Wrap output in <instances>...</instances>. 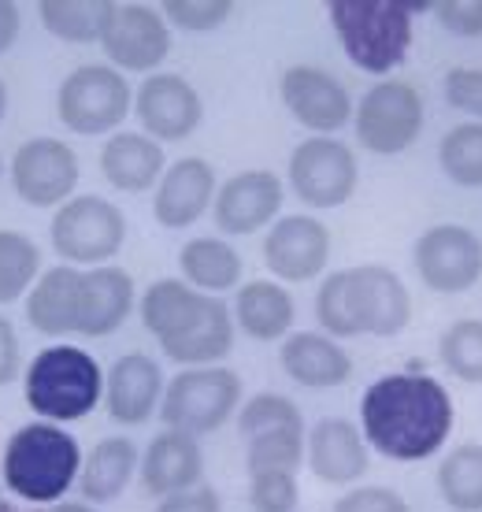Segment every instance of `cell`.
I'll list each match as a JSON object with an SVG mask.
<instances>
[{
	"mask_svg": "<svg viewBox=\"0 0 482 512\" xmlns=\"http://www.w3.org/2000/svg\"><path fill=\"white\" fill-rule=\"evenodd\" d=\"M82 446L60 423H26L0 453V483L30 505H56L78 483Z\"/></svg>",
	"mask_w": 482,
	"mask_h": 512,
	"instance_id": "3",
	"label": "cell"
},
{
	"mask_svg": "<svg viewBox=\"0 0 482 512\" xmlns=\"http://www.w3.org/2000/svg\"><path fill=\"white\" fill-rule=\"evenodd\" d=\"M438 357L449 375L460 383L482 386V320H457L449 323L438 338Z\"/></svg>",
	"mask_w": 482,
	"mask_h": 512,
	"instance_id": "36",
	"label": "cell"
},
{
	"mask_svg": "<svg viewBox=\"0 0 482 512\" xmlns=\"http://www.w3.org/2000/svg\"><path fill=\"white\" fill-rule=\"evenodd\" d=\"M101 49L115 71L149 75L171 52V26L149 4H112L101 30Z\"/></svg>",
	"mask_w": 482,
	"mask_h": 512,
	"instance_id": "13",
	"label": "cell"
},
{
	"mask_svg": "<svg viewBox=\"0 0 482 512\" xmlns=\"http://www.w3.org/2000/svg\"><path fill=\"white\" fill-rule=\"evenodd\" d=\"M234 312H230L227 301H219L212 297L208 308H204V316L193 323L190 331H182L178 338H167L160 342L167 360H175V364H186V368H208V364H219V360L230 357V349H234Z\"/></svg>",
	"mask_w": 482,
	"mask_h": 512,
	"instance_id": "28",
	"label": "cell"
},
{
	"mask_svg": "<svg viewBox=\"0 0 482 512\" xmlns=\"http://www.w3.org/2000/svg\"><path fill=\"white\" fill-rule=\"evenodd\" d=\"M49 512H97L89 501H56V505H49Z\"/></svg>",
	"mask_w": 482,
	"mask_h": 512,
	"instance_id": "46",
	"label": "cell"
},
{
	"mask_svg": "<svg viewBox=\"0 0 482 512\" xmlns=\"http://www.w3.org/2000/svg\"><path fill=\"white\" fill-rule=\"evenodd\" d=\"M234 327L253 342H282L293 334V294L275 279H253L241 282L238 297H234Z\"/></svg>",
	"mask_w": 482,
	"mask_h": 512,
	"instance_id": "26",
	"label": "cell"
},
{
	"mask_svg": "<svg viewBox=\"0 0 482 512\" xmlns=\"http://www.w3.org/2000/svg\"><path fill=\"white\" fill-rule=\"evenodd\" d=\"M134 108V90L108 64H82L60 82L56 93V116L64 130L78 138H101V134H119L123 119Z\"/></svg>",
	"mask_w": 482,
	"mask_h": 512,
	"instance_id": "8",
	"label": "cell"
},
{
	"mask_svg": "<svg viewBox=\"0 0 482 512\" xmlns=\"http://www.w3.org/2000/svg\"><path fill=\"white\" fill-rule=\"evenodd\" d=\"M138 464H141V453L130 438L123 435L101 438L97 446L89 449V457L82 461V472H78L82 501H89V505H108V501H115L130 487Z\"/></svg>",
	"mask_w": 482,
	"mask_h": 512,
	"instance_id": "29",
	"label": "cell"
},
{
	"mask_svg": "<svg viewBox=\"0 0 482 512\" xmlns=\"http://www.w3.org/2000/svg\"><path fill=\"white\" fill-rule=\"evenodd\" d=\"M141 487L149 498H167L178 490H190L204 483V453L193 435L164 427L141 453Z\"/></svg>",
	"mask_w": 482,
	"mask_h": 512,
	"instance_id": "22",
	"label": "cell"
},
{
	"mask_svg": "<svg viewBox=\"0 0 482 512\" xmlns=\"http://www.w3.org/2000/svg\"><path fill=\"white\" fill-rule=\"evenodd\" d=\"M353 130L360 149L375 156H401L423 134V97L401 78H382L353 108Z\"/></svg>",
	"mask_w": 482,
	"mask_h": 512,
	"instance_id": "9",
	"label": "cell"
},
{
	"mask_svg": "<svg viewBox=\"0 0 482 512\" xmlns=\"http://www.w3.org/2000/svg\"><path fill=\"white\" fill-rule=\"evenodd\" d=\"M442 86L445 101L464 116H475V123H482V67H449Z\"/></svg>",
	"mask_w": 482,
	"mask_h": 512,
	"instance_id": "40",
	"label": "cell"
},
{
	"mask_svg": "<svg viewBox=\"0 0 482 512\" xmlns=\"http://www.w3.org/2000/svg\"><path fill=\"white\" fill-rule=\"evenodd\" d=\"M178 271L182 282H190L201 294H227L241 286V253L223 238H190L178 249Z\"/></svg>",
	"mask_w": 482,
	"mask_h": 512,
	"instance_id": "30",
	"label": "cell"
},
{
	"mask_svg": "<svg viewBox=\"0 0 482 512\" xmlns=\"http://www.w3.org/2000/svg\"><path fill=\"white\" fill-rule=\"evenodd\" d=\"M282 197H286V190H282V179L275 171H264V167L238 171L216 190L212 219L223 234L245 238V234H256L275 223Z\"/></svg>",
	"mask_w": 482,
	"mask_h": 512,
	"instance_id": "17",
	"label": "cell"
},
{
	"mask_svg": "<svg viewBox=\"0 0 482 512\" xmlns=\"http://www.w3.org/2000/svg\"><path fill=\"white\" fill-rule=\"evenodd\" d=\"M164 145L141 130H119L104 141L101 175L123 193H145L164 179Z\"/></svg>",
	"mask_w": 482,
	"mask_h": 512,
	"instance_id": "25",
	"label": "cell"
},
{
	"mask_svg": "<svg viewBox=\"0 0 482 512\" xmlns=\"http://www.w3.org/2000/svg\"><path fill=\"white\" fill-rule=\"evenodd\" d=\"M316 320L330 338H397L412 323V294L382 264L330 271L316 290Z\"/></svg>",
	"mask_w": 482,
	"mask_h": 512,
	"instance_id": "2",
	"label": "cell"
},
{
	"mask_svg": "<svg viewBox=\"0 0 482 512\" xmlns=\"http://www.w3.org/2000/svg\"><path fill=\"white\" fill-rule=\"evenodd\" d=\"M305 464L327 487H353L371 468L364 431L345 416H323L305 435Z\"/></svg>",
	"mask_w": 482,
	"mask_h": 512,
	"instance_id": "18",
	"label": "cell"
},
{
	"mask_svg": "<svg viewBox=\"0 0 482 512\" xmlns=\"http://www.w3.org/2000/svg\"><path fill=\"white\" fill-rule=\"evenodd\" d=\"M457 423L453 394L412 360L405 372L382 375L360 397V431L386 461L419 464L442 453Z\"/></svg>",
	"mask_w": 482,
	"mask_h": 512,
	"instance_id": "1",
	"label": "cell"
},
{
	"mask_svg": "<svg viewBox=\"0 0 482 512\" xmlns=\"http://www.w3.org/2000/svg\"><path fill=\"white\" fill-rule=\"evenodd\" d=\"M438 167L460 190H482V123H457L438 141Z\"/></svg>",
	"mask_w": 482,
	"mask_h": 512,
	"instance_id": "35",
	"label": "cell"
},
{
	"mask_svg": "<svg viewBox=\"0 0 482 512\" xmlns=\"http://www.w3.org/2000/svg\"><path fill=\"white\" fill-rule=\"evenodd\" d=\"M238 405H241V375L234 368H223V364L182 368L164 386L160 420L171 431L204 438V435H216L219 427L238 412Z\"/></svg>",
	"mask_w": 482,
	"mask_h": 512,
	"instance_id": "6",
	"label": "cell"
},
{
	"mask_svg": "<svg viewBox=\"0 0 482 512\" xmlns=\"http://www.w3.org/2000/svg\"><path fill=\"white\" fill-rule=\"evenodd\" d=\"M134 112H138L141 134L164 145V141H186L201 127L204 104L190 78L153 71L134 90Z\"/></svg>",
	"mask_w": 482,
	"mask_h": 512,
	"instance_id": "15",
	"label": "cell"
},
{
	"mask_svg": "<svg viewBox=\"0 0 482 512\" xmlns=\"http://www.w3.org/2000/svg\"><path fill=\"white\" fill-rule=\"evenodd\" d=\"M290 186L297 201L308 208H342L353 201L356 182H360V164L353 149L338 138H305L290 153Z\"/></svg>",
	"mask_w": 482,
	"mask_h": 512,
	"instance_id": "10",
	"label": "cell"
},
{
	"mask_svg": "<svg viewBox=\"0 0 482 512\" xmlns=\"http://www.w3.org/2000/svg\"><path fill=\"white\" fill-rule=\"evenodd\" d=\"M434 15L457 38H482V0H438Z\"/></svg>",
	"mask_w": 482,
	"mask_h": 512,
	"instance_id": "42",
	"label": "cell"
},
{
	"mask_svg": "<svg viewBox=\"0 0 482 512\" xmlns=\"http://www.w3.org/2000/svg\"><path fill=\"white\" fill-rule=\"evenodd\" d=\"M19 372H23V346H19L12 320L0 312V386L15 383Z\"/></svg>",
	"mask_w": 482,
	"mask_h": 512,
	"instance_id": "44",
	"label": "cell"
},
{
	"mask_svg": "<svg viewBox=\"0 0 482 512\" xmlns=\"http://www.w3.org/2000/svg\"><path fill=\"white\" fill-rule=\"evenodd\" d=\"M8 116V86H4V78H0V123Z\"/></svg>",
	"mask_w": 482,
	"mask_h": 512,
	"instance_id": "47",
	"label": "cell"
},
{
	"mask_svg": "<svg viewBox=\"0 0 482 512\" xmlns=\"http://www.w3.org/2000/svg\"><path fill=\"white\" fill-rule=\"evenodd\" d=\"M419 282L434 294H464L482 279V238L464 223H438L412 245Z\"/></svg>",
	"mask_w": 482,
	"mask_h": 512,
	"instance_id": "11",
	"label": "cell"
},
{
	"mask_svg": "<svg viewBox=\"0 0 482 512\" xmlns=\"http://www.w3.org/2000/svg\"><path fill=\"white\" fill-rule=\"evenodd\" d=\"M0 512H26V509H19V505H8V501H0Z\"/></svg>",
	"mask_w": 482,
	"mask_h": 512,
	"instance_id": "48",
	"label": "cell"
},
{
	"mask_svg": "<svg viewBox=\"0 0 482 512\" xmlns=\"http://www.w3.org/2000/svg\"><path fill=\"white\" fill-rule=\"evenodd\" d=\"M49 238L56 256L71 268H104L127 242V216L108 197L78 193L56 208Z\"/></svg>",
	"mask_w": 482,
	"mask_h": 512,
	"instance_id": "7",
	"label": "cell"
},
{
	"mask_svg": "<svg viewBox=\"0 0 482 512\" xmlns=\"http://www.w3.org/2000/svg\"><path fill=\"white\" fill-rule=\"evenodd\" d=\"M41 279V245L23 231H0V305L23 301Z\"/></svg>",
	"mask_w": 482,
	"mask_h": 512,
	"instance_id": "34",
	"label": "cell"
},
{
	"mask_svg": "<svg viewBox=\"0 0 482 512\" xmlns=\"http://www.w3.org/2000/svg\"><path fill=\"white\" fill-rule=\"evenodd\" d=\"M305 464V427H271L245 438V472L297 475Z\"/></svg>",
	"mask_w": 482,
	"mask_h": 512,
	"instance_id": "33",
	"label": "cell"
},
{
	"mask_svg": "<svg viewBox=\"0 0 482 512\" xmlns=\"http://www.w3.org/2000/svg\"><path fill=\"white\" fill-rule=\"evenodd\" d=\"M297 501H301L297 475H286V472L249 475V505H253V512H297Z\"/></svg>",
	"mask_w": 482,
	"mask_h": 512,
	"instance_id": "39",
	"label": "cell"
},
{
	"mask_svg": "<svg viewBox=\"0 0 482 512\" xmlns=\"http://www.w3.org/2000/svg\"><path fill=\"white\" fill-rule=\"evenodd\" d=\"M19 30H23V12H19V4H12V0H0V56L15 45Z\"/></svg>",
	"mask_w": 482,
	"mask_h": 512,
	"instance_id": "45",
	"label": "cell"
},
{
	"mask_svg": "<svg viewBox=\"0 0 482 512\" xmlns=\"http://www.w3.org/2000/svg\"><path fill=\"white\" fill-rule=\"evenodd\" d=\"M0 175H4V160H0Z\"/></svg>",
	"mask_w": 482,
	"mask_h": 512,
	"instance_id": "49",
	"label": "cell"
},
{
	"mask_svg": "<svg viewBox=\"0 0 482 512\" xmlns=\"http://www.w3.org/2000/svg\"><path fill=\"white\" fill-rule=\"evenodd\" d=\"M438 494L453 512H482V446L464 442L438 464Z\"/></svg>",
	"mask_w": 482,
	"mask_h": 512,
	"instance_id": "31",
	"label": "cell"
},
{
	"mask_svg": "<svg viewBox=\"0 0 482 512\" xmlns=\"http://www.w3.org/2000/svg\"><path fill=\"white\" fill-rule=\"evenodd\" d=\"M416 12H434L431 0H330L327 15L345 56L368 75H390L412 49Z\"/></svg>",
	"mask_w": 482,
	"mask_h": 512,
	"instance_id": "4",
	"label": "cell"
},
{
	"mask_svg": "<svg viewBox=\"0 0 482 512\" xmlns=\"http://www.w3.org/2000/svg\"><path fill=\"white\" fill-rule=\"evenodd\" d=\"M234 0H164L160 15L167 19V26L190 30V34H208L223 26L234 15Z\"/></svg>",
	"mask_w": 482,
	"mask_h": 512,
	"instance_id": "38",
	"label": "cell"
},
{
	"mask_svg": "<svg viewBox=\"0 0 482 512\" xmlns=\"http://www.w3.org/2000/svg\"><path fill=\"white\" fill-rule=\"evenodd\" d=\"M282 104L297 123L319 138H334L353 119V97L338 78L316 64H293L282 71Z\"/></svg>",
	"mask_w": 482,
	"mask_h": 512,
	"instance_id": "14",
	"label": "cell"
},
{
	"mask_svg": "<svg viewBox=\"0 0 482 512\" xmlns=\"http://www.w3.org/2000/svg\"><path fill=\"white\" fill-rule=\"evenodd\" d=\"M264 264L275 282H312L330 264V231L316 216H279L264 238Z\"/></svg>",
	"mask_w": 482,
	"mask_h": 512,
	"instance_id": "16",
	"label": "cell"
},
{
	"mask_svg": "<svg viewBox=\"0 0 482 512\" xmlns=\"http://www.w3.org/2000/svg\"><path fill=\"white\" fill-rule=\"evenodd\" d=\"M330 512H412L408 501L390 487H349Z\"/></svg>",
	"mask_w": 482,
	"mask_h": 512,
	"instance_id": "41",
	"label": "cell"
},
{
	"mask_svg": "<svg viewBox=\"0 0 482 512\" xmlns=\"http://www.w3.org/2000/svg\"><path fill=\"white\" fill-rule=\"evenodd\" d=\"M23 397L26 409L49 423L86 420L104 401V372L82 346L56 342L23 368Z\"/></svg>",
	"mask_w": 482,
	"mask_h": 512,
	"instance_id": "5",
	"label": "cell"
},
{
	"mask_svg": "<svg viewBox=\"0 0 482 512\" xmlns=\"http://www.w3.org/2000/svg\"><path fill=\"white\" fill-rule=\"evenodd\" d=\"M112 12V0H41L38 19L52 38L89 45L101 41L104 19Z\"/></svg>",
	"mask_w": 482,
	"mask_h": 512,
	"instance_id": "32",
	"label": "cell"
},
{
	"mask_svg": "<svg viewBox=\"0 0 482 512\" xmlns=\"http://www.w3.org/2000/svg\"><path fill=\"white\" fill-rule=\"evenodd\" d=\"M153 512H223V501H219L216 487H190V490H178V494H167L160 498Z\"/></svg>",
	"mask_w": 482,
	"mask_h": 512,
	"instance_id": "43",
	"label": "cell"
},
{
	"mask_svg": "<svg viewBox=\"0 0 482 512\" xmlns=\"http://www.w3.org/2000/svg\"><path fill=\"white\" fill-rule=\"evenodd\" d=\"M212 294L193 290L190 282L182 279H156L145 294L138 297V316L145 323V331L153 334L156 342L178 338L182 331H190L193 323L204 316Z\"/></svg>",
	"mask_w": 482,
	"mask_h": 512,
	"instance_id": "27",
	"label": "cell"
},
{
	"mask_svg": "<svg viewBox=\"0 0 482 512\" xmlns=\"http://www.w3.org/2000/svg\"><path fill=\"white\" fill-rule=\"evenodd\" d=\"M78 308H82V268L56 264L41 271L34 290L26 294V323L45 338H78Z\"/></svg>",
	"mask_w": 482,
	"mask_h": 512,
	"instance_id": "24",
	"label": "cell"
},
{
	"mask_svg": "<svg viewBox=\"0 0 482 512\" xmlns=\"http://www.w3.org/2000/svg\"><path fill=\"white\" fill-rule=\"evenodd\" d=\"M78 153L60 138H30L12 153L8 179L19 201L30 208H60L75 197L78 186Z\"/></svg>",
	"mask_w": 482,
	"mask_h": 512,
	"instance_id": "12",
	"label": "cell"
},
{
	"mask_svg": "<svg viewBox=\"0 0 482 512\" xmlns=\"http://www.w3.org/2000/svg\"><path fill=\"white\" fill-rule=\"evenodd\" d=\"M282 372L305 390H334L353 379V357L338 338L319 331H293L279 346Z\"/></svg>",
	"mask_w": 482,
	"mask_h": 512,
	"instance_id": "23",
	"label": "cell"
},
{
	"mask_svg": "<svg viewBox=\"0 0 482 512\" xmlns=\"http://www.w3.org/2000/svg\"><path fill=\"white\" fill-rule=\"evenodd\" d=\"M138 308V290L134 275L127 268H82V308H78V338H108L130 312Z\"/></svg>",
	"mask_w": 482,
	"mask_h": 512,
	"instance_id": "21",
	"label": "cell"
},
{
	"mask_svg": "<svg viewBox=\"0 0 482 512\" xmlns=\"http://www.w3.org/2000/svg\"><path fill=\"white\" fill-rule=\"evenodd\" d=\"M0 501H4V490H0Z\"/></svg>",
	"mask_w": 482,
	"mask_h": 512,
	"instance_id": "50",
	"label": "cell"
},
{
	"mask_svg": "<svg viewBox=\"0 0 482 512\" xmlns=\"http://www.w3.org/2000/svg\"><path fill=\"white\" fill-rule=\"evenodd\" d=\"M164 368L149 353H123L104 375V409L112 423L141 427L164 401Z\"/></svg>",
	"mask_w": 482,
	"mask_h": 512,
	"instance_id": "19",
	"label": "cell"
},
{
	"mask_svg": "<svg viewBox=\"0 0 482 512\" xmlns=\"http://www.w3.org/2000/svg\"><path fill=\"white\" fill-rule=\"evenodd\" d=\"M216 171L201 156H182L164 171V179L156 182L153 197V219L167 231L193 227L197 219L216 201Z\"/></svg>",
	"mask_w": 482,
	"mask_h": 512,
	"instance_id": "20",
	"label": "cell"
},
{
	"mask_svg": "<svg viewBox=\"0 0 482 512\" xmlns=\"http://www.w3.org/2000/svg\"><path fill=\"white\" fill-rule=\"evenodd\" d=\"M271 427H305L301 405L286 394H253L238 412V435L249 438Z\"/></svg>",
	"mask_w": 482,
	"mask_h": 512,
	"instance_id": "37",
	"label": "cell"
}]
</instances>
